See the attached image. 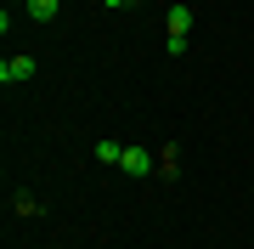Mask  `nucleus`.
<instances>
[{
    "instance_id": "nucleus-1",
    "label": "nucleus",
    "mask_w": 254,
    "mask_h": 249,
    "mask_svg": "<svg viewBox=\"0 0 254 249\" xmlns=\"http://www.w3.org/2000/svg\"><path fill=\"white\" fill-rule=\"evenodd\" d=\"M0 80H6V85L34 80V57H6V63H0Z\"/></svg>"
},
{
    "instance_id": "nucleus-2",
    "label": "nucleus",
    "mask_w": 254,
    "mask_h": 249,
    "mask_svg": "<svg viewBox=\"0 0 254 249\" xmlns=\"http://www.w3.org/2000/svg\"><path fill=\"white\" fill-rule=\"evenodd\" d=\"M119 170H125V175H147V170H153V159H147V148H125Z\"/></svg>"
},
{
    "instance_id": "nucleus-3",
    "label": "nucleus",
    "mask_w": 254,
    "mask_h": 249,
    "mask_svg": "<svg viewBox=\"0 0 254 249\" xmlns=\"http://www.w3.org/2000/svg\"><path fill=\"white\" fill-rule=\"evenodd\" d=\"M187 28H192V6H170V34L187 40Z\"/></svg>"
},
{
    "instance_id": "nucleus-4",
    "label": "nucleus",
    "mask_w": 254,
    "mask_h": 249,
    "mask_svg": "<svg viewBox=\"0 0 254 249\" xmlns=\"http://www.w3.org/2000/svg\"><path fill=\"white\" fill-rule=\"evenodd\" d=\"M23 11H28V17H34V23H51V17H57V0H28Z\"/></svg>"
},
{
    "instance_id": "nucleus-5",
    "label": "nucleus",
    "mask_w": 254,
    "mask_h": 249,
    "mask_svg": "<svg viewBox=\"0 0 254 249\" xmlns=\"http://www.w3.org/2000/svg\"><path fill=\"white\" fill-rule=\"evenodd\" d=\"M96 159H102V165H119V159H125V148H119V142H96Z\"/></svg>"
},
{
    "instance_id": "nucleus-6",
    "label": "nucleus",
    "mask_w": 254,
    "mask_h": 249,
    "mask_svg": "<svg viewBox=\"0 0 254 249\" xmlns=\"http://www.w3.org/2000/svg\"><path fill=\"white\" fill-rule=\"evenodd\" d=\"M102 6H125V0H102Z\"/></svg>"
},
{
    "instance_id": "nucleus-7",
    "label": "nucleus",
    "mask_w": 254,
    "mask_h": 249,
    "mask_svg": "<svg viewBox=\"0 0 254 249\" xmlns=\"http://www.w3.org/2000/svg\"><path fill=\"white\" fill-rule=\"evenodd\" d=\"M125 6H147V0H125Z\"/></svg>"
},
{
    "instance_id": "nucleus-8",
    "label": "nucleus",
    "mask_w": 254,
    "mask_h": 249,
    "mask_svg": "<svg viewBox=\"0 0 254 249\" xmlns=\"http://www.w3.org/2000/svg\"><path fill=\"white\" fill-rule=\"evenodd\" d=\"M23 6H28V0H23Z\"/></svg>"
}]
</instances>
